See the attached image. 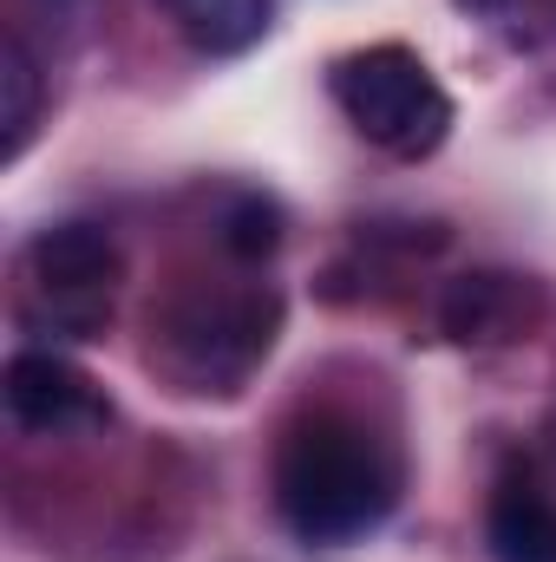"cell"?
<instances>
[{"label": "cell", "mask_w": 556, "mask_h": 562, "mask_svg": "<svg viewBox=\"0 0 556 562\" xmlns=\"http://www.w3.org/2000/svg\"><path fill=\"white\" fill-rule=\"evenodd\" d=\"M537 314H544V288L531 276H504V269L458 276L438 301V327L458 347H511L537 327Z\"/></svg>", "instance_id": "obj_6"}, {"label": "cell", "mask_w": 556, "mask_h": 562, "mask_svg": "<svg viewBox=\"0 0 556 562\" xmlns=\"http://www.w3.org/2000/svg\"><path fill=\"white\" fill-rule=\"evenodd\" d=\"M485 537L498 562H556V504L531 471L498 477L491 510H485Z\"/></svg>", "instance_id": "obj_7"}, {"label": "cell", "mask_w": 556, "mask_h": 562, "mask_svg": "<svg viewBox=\"0 0 556 562\" xmlns=\"http://www.w3.org/2000/svg\"><path fill=\"white\" fill-rule=\"evenodd\" d=\"M281 327L276 288H230V294H184L157 321L151 360H164L184 393H230L269 347Z\"/></svg>", "instance_id": "obj_3"}, {"label": "cell", "mask_w": 556, "mask_h": 562, "mask_svg": "<svg viewBox=\"0 0 556 562\" xmlns=\"http://www.w3.org/2000/svg\"><path fill=\"white\" fill-rule=\"evenodd\" d=\"M276 243H281V210L276 203L256 196V190L230 196V210H223V249H230L236 262H263Z\"/></svg>", "instance_id": "obj_10"}, {"label": "cell", "mask_w": 556, "mask_h": 562, "mask_svg": "<svg viewBox=\"0 0 556 562\" xmlns=\"http://www.w3.org/2000/svg\"><path fill=\"white\" fill-rule=\"evenodd\" d=\"M327 92L360 138L400 164H419L452 138V99L432 79V66L407 46H360L334 59Z\"/></svg>", "instance_id": "obj_2"}, {"label": "cell", "mask_w": 556, "mask_h": 562, "mask_svg": "<svg viewBox=\"0 0 556 562\" xmlns=\"http://www.w3.org/2000/svg\"><path fill=\"white\" fill-rule=\"evenodd\" d=\"M119 276V243L99 223H53L26 243V321L53 340H99Z\"/></svg>", "instance_id": "obj_4"}, {"label": "cell", "mask_w": 556, "mask_h": 562, "mask_svg": "<svg viewBox=\"0 0 556 562\" xmlns=\"http://www.w3.org/2000/svg\"><path fill=\"white\" fill-rule=\"evenodd\" d=\"M164 13L177 20V33L197 46V53H249L263 33H269V13L276 0H164Z\"/></svg>", "instance_id": "obj_8"}, {"label": "cell", "mask_w": 556, "mask_h": 562, "mask_svg": "<svg viewBox=\"0 0 556 562\" xmlns=\"http://www.w3.org/2000/svg\"><path fill=\"white\" fill-rule=\"evenodd\" d=\"M0 393H7V419L20 425V431H46V438H59V431H92V425L112 419L105 393H99L66 353H53V347L13 353Z\"/></svg>", "instance_id": "obj_5"}, {"label": "cell", "mask_w": 556, "mask_h": 562, "mask_svg": "<svg viewBox=\"0 0 556 562\" xmlns=\"http://www.w3.org/2000/svg\"><path fill=\"white\" fill-rule=\"evenodd\" d=\"M33 119H40V66L20 40L0 46V150L20 157L33 138Z\"/></svg>", "instance_id": "obj_9"}, {"label": "cell", "mask_w": 556, "mask_h": 562, "mask_svg": "<svg viewBox=\"0 0 556 562\" xmlns=\"http://www.w3.org/2000/svg\"><path fill=\"white\" fill-rule=\"evenodd\" d=\"M400 504V458L380 431L347 413H308L281 431L276 451V510L281 524L314 543L341 550L380 530Z\"/></svg>", "instance_id": "obj_1"}]
</instances>
